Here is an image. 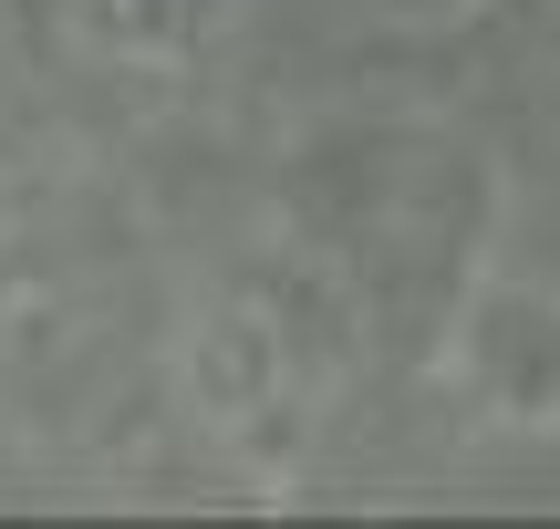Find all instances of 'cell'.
Returning <instances> with one entry per match:
<instances>
[{
    "label": "cell",
    "instance_id": "obj_1",
    "mask_svg": "<svg viewBox=\"0 0 560 529\" xmlns=\"http://www.w3.org/2000/svg\"><path fill=\"white\" fill-rule=\"evenodd\" d=\"M446 395L499 436H560V281L499 270L457 302L436 353Z\"/></svg>",
    "mask_w": 560,
    "mask_h": 529
}]
</instances>
